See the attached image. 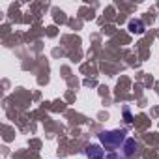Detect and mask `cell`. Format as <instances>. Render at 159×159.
<instances>
[{"label": "cell", "instance_id": "obj_5", "mask_svg": "<svg viewBox=\"0 0 159 159\" xmlns=\"http://www.w3.org/2000/svg\"><path fill=\"white\" fill-rule=\"evenodd\" d=\"M107 159H125V157H120L116 153H111V155H107Z\"/></svg>", "mask_w": 159, "mask_h": 159}, {"label": "cell", "instance_id": "obj_2", "mask_svg": "<svg viewBox=\"0 0 159 159\" xmlns=\"http://www.w3.org/2000/svg\"><path fill=\"white\" fill-rule=\"evenodd\" d=\"M86 157H88V159H103L105 153H103V150H101L98 144H90V146L86 148Z\"/></svg>", "mask_w": 159, "mask_h": 159}, {"label": "cell", "instance_id": "obj_1", "mask_svg": "<svg viewBox=\"0 0 159 159\" xmlns=\"http://www.w3.org/2000/svg\"><path fill=\"white\" fill-rule=\"evenodd\" d=\"M99 140L105 148H118L120 144L125 142V131L124 129H116V131H101L99 133Z\"/></svg>", "mask_w": 159, "mask_h": 159}, {"label": "cell", "instance_id": "obj_4", "mask_svg": "<svg viewBox=\"0 0 159 159\" xmlns=\"http://www.w3.org/2000/svg\"><path fill=\"white\" fill-rule=\"evenodd\" d=\"M129 30H131L133 34H142L146 28H144V23H142L140 19H131V21H129Z\"/></svg>", "mask_w": 159, "mask_h": 159}, {"label": "cell", "instance_id": "obj_6", "mask_svg": "<svg viewBox=\"0 0 159 159\" xmlns=\"http://www.w3.org/2000/svg\"><path fill=\"white\" fill-rule=\"evenodd\" d=\"M124 116H125V120H127V122H133V120H131V114H129V111H125V112H124Z\"/></svg>", "mask_w": 159, "mask_h": 159}, {"label": "cell", "instance_id": "obj_3", "mask_svg": "<svg viewBox=\"0 0 159 159\" xmlns=\"http://www.w3.org/2000/svg\"><path fill=\"white\" fill-rule=\"evenodd\" d=\"M137 150H139V142H137L135 139H125V142H124V155L129 157V155H133Z\"/></svg>", "mask_w": 159, "mask_h": 159}]
</instances>
